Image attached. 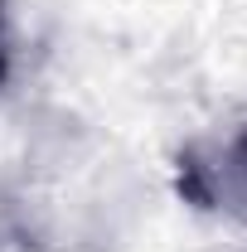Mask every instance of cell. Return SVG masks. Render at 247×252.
<instances>
[{"label":"cell","instance_id":"2","mask_svg":"<svg viewBox=\"0 0 247 252\" xmlns=\"http://www.w3.org/2000/svg\"><path fill=\"white\" fill-rule=\"evenodd\" d=\"M0 44H5V0H0Z\"/></svg>","mask_w":247,"mask_h":252},{"label":"cell","instance_id":"1","mask_svg":"<svg viewBox=\"0 0 247 252\" xmlns=\"http://www.w3.org/2000/svg\"><path fill=\"white\" fill-rule=\"evenodd\" d=\"M175 175H180V194L189 204L247 214V126L228 131L223 141L189 146L175 165Z\"/></svg>","mask_w":247,"mask_h":252}]
</instances>
